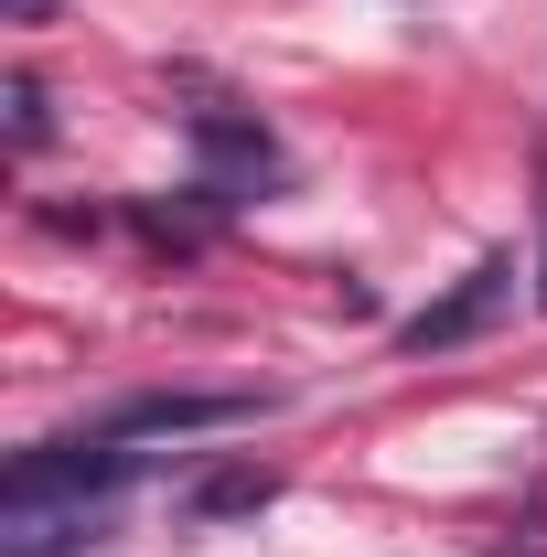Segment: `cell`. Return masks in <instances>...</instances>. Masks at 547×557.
Here are the masks:
<instances>
[{"label": "cell", "mask_w": 547, "mask_h": 557, "mask_svg": "<svg viewBox=\"0 0 547 557\" xmlns=\"http://www.w3.org/2000/svg\"><path fill=\"white\" fill-rule=\"evenodd\" d=\"M505 300H515V258L494 247V258H473V269L451 278L429 311H409V322H398V354H451V344H473V333H494V322H505Z\"/></svg>", "instance_id": "cell-2"}, {"label": "cell", "mask_w": 547, "mask_h": 557, "mask_svg": "<svg viewBox=\"0 0 547 557\" xmlns=\"http://www.w3.org/2000/svg\"><path fill=\"white\" fill-rule=\"evenodd\" d=\"M183 129H194V161H205V194H215V205H247V194H279V183H290L279 139L258 129L247 108H194Z\"/></svg>", "instance_id": "cell-1"}, {"label": "cell", "mask_w": 547, "mask_h": 557, "mask_svg": "<svg viewBox=\"0 0 547 557\" xmlns=\"http://www.w3.org/2000/svg\"><path fill=\"white\" fill-rule=\"evenodd\" d=\"M269 504H279L269 461H226V472H194L172 493V525H236V515H269Z\"/></svg>", "instance_id": "cell-5"}, {"label": "cell", "mask_w": 547, "mask_h": 557, "mask_svg": "<svg viewBox=\"0 0 547 557\" xmlns=\"http://www.w3.org/2000/svg\"><path fill=\"white\" fill-rule=\"evenodd\" d=\"M236 418H258V397H130V408L97 418V440H194V429H236Z\"/></svg>", "instance_id": "cell-4"}, {"label": "cell", "mask_w": 547, "mask_h": 557, "mask_svg": "<svg viewBox=\"0 0 547 557\" xmlns=\"http://www.w3.org/2000/svg\"><path fill=\"white\" fill-rule=\"evenodd\" d=\"M108 536V504L97 493H33V504H0V557H75Z\"/></svg>", "instance_id": "cell-3"}, {"label": "cell", "mask_w": 547, "mask_h": 557, "mask_svg": "<svg viewBox=\"0 0 547 557\" xmlns=\"http://www.w3.org/2000/svg\"><path fill=\"white\" fill-rule=\"evenodd\" d=\"M0 108H11V150H44L54 119H44V86H33V75H0Z\"/></svg>", "instance_id": "cell-6"}, {"label": "cell", "mask_w": 547, "mask_h": 557, "mask_svg": "<svg viewBox=\"0 0 547 557\" xmlns=\"http://www.w3.org/2000/svg\"><path fill=\"white\" fill-rule=\"evenodd\" d=\"M494 557H547V504H526V515L505 525V547H494Z\"/></svg>", "instance_id": "cell-7"}, {"label": "cell", "mask_w": 547, "mask_h": 557, "mask_svg": "<svg viewBox=\"0 0 547 557\" xmlns=\"http://www.w3.org/2000/svg\"><path fill=\"white\" fill-rule=\"evenodd\" d=\"M537 311H547V139H537Z\"/></svg>", "instance_id": "cell-8"}]
</instances>
